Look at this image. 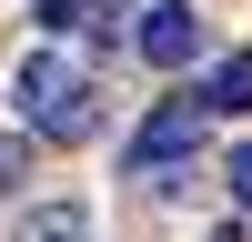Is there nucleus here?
I'll list each match as a JSON object with an SVG mask.
<instances>
[{"label": "nucleus", "mask_w": 252, "mask_h": 242, "mask_svg": "<svg viewBox=\"0 0 252 242\" xmlns=\"http://www.w3.org/2000/svg\"><path fill=\"white\" fill-rule=\"evenodd\" d=\"M222 182H232V202H242V212H252V141H242L232 161H222Z\"/></svg>", "instance_id": "nucleus-8"}, {"label": "nucleus", "mask_w": 252, "mask_h": 242, "mask_svg": "<svg viewBox=\"0 0 252 242\" xmlns=\"http://www.w3.org/2000/svg\"><path fill=\"white\" fill-rule=\"evenodd\" d=\"M40 20L71 40V30H91V20H101V0H40Z\"/></svg>", "instance_id": "nucleus-6"}, {"label": "nucleus", "mask_w": 252, "mask_h": 242, "mask_svg": "<svg viewBox=\"0 0 252 242\" xmlns=\"http://www.w3.org/2000/svg\"><path fill=\"white\" fill-rule=\"evenodd\" d=\"M131 40H141L152 71H182V60H202V10H192V0H152Z\"/></svg>", "instance_id": "nucleus-3"}, {"label": "nucleus", "mask_w": 252, "mask_h": 242, "mask_svg": "<svg viewBox=\"0 0 252 242\" xmlns=\"http://www.w3.org/2000/svg\"><path fill=\"white\" fill-rule=\"evenodd\" d=\"M202 101H152L141 111V131H131V182L141 172H192V151H202Z\"/></svg>", "instance_id": "nucleus-2"}, {"label": "nucleus", "mask_w": 252, "mask_h": 242, "mask_svg": "<svg viewBox=\"0 0 252 242\" xmlns=\"http://www.w3.org/2000/svg\"><path fill=\"white\" fill-rule=\"evenodd\" d=\"M20 172H31V141H20V131H0V202L20 192Z\"/></svg>", "instance_id": "nucleus-7"}, {"label": "nucleus", "mask_w": 252, "mask_h": 242, "mask_svg": "<svg viewBox=\"0 0 252 242\" xmlns=\"http://www.w3.org/2000/svg\"><path fill=\"white\" fill-rule=\"evenodd\" d=\"M10 91H20V121H31L40 141H91V131H101V111H91V71L71 60V40H40V51L10 71Z\"/></svg>", "instance_id": "nucleus-1"}, {"label": "nucleus", "mask_w": 252, "mask_h": 242, "mask_svg": "<svg viewBox=\"0 0 252 242\" xmlns=\"http://www.w3.org/2000/svg\"><path fill=\"white\" fill-rule=\"evenodd\" d=\"M20 242H91V202H71V192L40 202V212L20 222Z\"/></svg>", "instance_id": "nucleus-5"}, {"label": "nucleus", "mask_w": 252, "mask_h": 242, "mask_svg": "<svg viewBox=\"0 0 252 242\" xmlns=\"http://www.w3.org/2000/svg\"><path fill=\"white\" fill-rule=\"evenodd\" d=\"M192 101H202V111H252V51H222L212 81H202Z\"/></svg>", "instance_id": "nucleus-4"}, {"label": "nucleus", "mask_w": 252, "mask_h": 242, "mask_svg": "<svg viewBox=\"0 0 252 242\" xmlns=\"http://www.w3.org/2000/svg\"><path fill=\"white\" fill-rule=\"evenodd\" d=\"M212 242H252V232H242V222H222V232H212Z\"/></svg>", "instance_id": "nucleus-9"}]
</instances>
